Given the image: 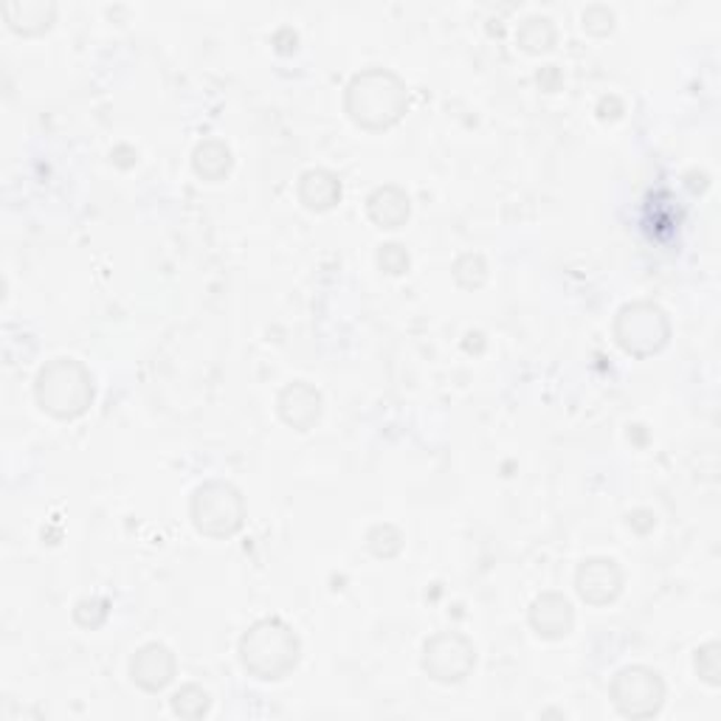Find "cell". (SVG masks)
<instances>
[{
  "instance_id": "1",
  "label": "cell",
  "mask_w": 721,
  "mask_h": 721,
  "mask_svg": "<svg viewBox=\"0 0 721 721\" xmlns=\"http://www.w3.org/2000/svg\"><path fill=\"white\" fill-rule=\"evenodd\" d=\"M347 110L358 125L370 130L394 125L406 110L403 82L383 68L358 74L347 90Z\"/></svg>"
},
{
  "instance_id": "2",
  "label": "cell",
  "mask_w": 721,
  "mask_h": 721,
  "mask_svg": "<svg viewBox=\"0 0 721 721\" xmlns=\"http://www.w3.org/2000/svg\"><path fill=\"white\" fill-rule=\"evenodd\" d=\"M243 665L260 680H282L296 668L299 640L282 621H260L240 643Z\"/></svg>"
},
{
  "instance_id": "3",
  "label": "cell",
  "mask_w": 721,
  "mask_h": 721,
  "mask_svg": "<svg viewBox=\"0 0 721 721\" xmlns=\"http://www.w3.org/2000/svg\"><path fill=\"white\" fill-rule=\"evenodd\" d=\"M37 400L57 418H77L94 400L88 370L74 358H57L37 378Z\"/></svg>"
},
{
  "instance_id": "4",
  "label": "cell",
  "mask_w": 721,
  "mask_h": 721,
  "mask_svg": "<svg viewBox=\"0 0 721 721\" xmlns=\"http://www.w3.org/2000/svg\"><path fill=\"white\" fill-rule=\"evenodd\" d=\"M245 516L243 496L226 483H206L195 490L192 499V519L197 530L206 536H232L240 530Z\"/></svg>"
},
{
  "instance_id": "5",
  "label": "cell",
  "mask_w": 721,
  "mask_h": 721,
  "mask_svg": "<svg viewBox=\"0 0 721 721\" xmlns=\"http://www.w3.org/2000/svg\"><path fill=\"white\" fill-rule=\"evenodd\" d=\"M612 699L629 719H651L665 702V685L660 674L643 665L623 668L612 682Z\"/></svg>"
},
{
  "instance_id": "6",
  "label": "cell",
  "mask_w": 721,
  "mask_h": 721,
  "mask_svg": "<svg viewBox=\"0 0 721 721\" xmlns=\"http://www.w3.org/2000/svg\"><path fill=\"white\" fill-rule=\"evenodd\" d=\"M617 339L634 355H651L668 341L665 313L651 302L626 304L617 316Z\"/></svg>"
},
{
  "instance_id": "7",
  "label": "cell",
  "mask_w": 721,
  "mask_h": 721,
  "mask_svg": "<svg viewBox=\"0 0 721 721\" xmlns=\"http://www.w3.org/2000/svg\"><path fill=\"white\" fill-rule=\"evenodd\" d=\"M477 651L459 634H440V637L426 643L423 665L437 682H459L466 680L468 671L474 668Z\"/></svg>"
},
{
  "instance_id": "8",
  "label": "cell",
  "mask_w": 721,
  "mask_h": 721,
  "mask_svg": "<svg viewBox=\"0 0 721 721\" xmlns=\"http://www.w3.org/2000/svg\"><path fill=\"white\" fill-rule=\"evenodd\" d=\"M130 674H133V682H136L138 688H144V691H149V693H156L173 682L175 656L169 654L167 645L149 643V645H144L136 656H133Z\"/></svg>"
},
{
  "instance_id": "9",
  "label": "cell",
  "mask_w": 721,
  "mask_h": 721,
  "mask_svg": "<svg viewBox=\"0 0 721 721\" xmlns=\"http://www.w3.org/2000/svg\"><path fill=\"white\" fill-rule=\"evenodd\" d=\"M621 586H623L621 569H617V564L608 558H592L578 569L581 597L595 603V606L614 601V597L621 595Z\"/></svg>"
},
{
  "instance_id": "10",
  "label": "cell",
  "mask_w": 721,
  "mask_h": 721,
  "mask_svg": "<svg viewBox=\"0 0 721 721\" xmlns=\"http://www.w3.org/2000/svg\"><path fill=\"white\" fill-rule=\"evenodd\" d=\"M280 411L285 423H291L299 431H308L316 423L319 415H322V394L313 387H308V383L299 381L282 392Z\"/></svg>"
},
{
  "instance_id": "11",
  "label": "cell",
  "mask_w": 721,
  "mask_h": 721,
  "mask_svg": "<svg viewBox=\"0 0 721 721\" xmlns=\"http://www.w3.org/2000/svg\"><path fill=\"white\" fill-rule=\"evenodd\" d=\"M573 603L566 601L564 595H555V592H549V595H542L536 603H533V612H530V623L533 629H536L542 637H564V634H569V629H573Z\"/></svg>"
},
{
  "instance_id": "12",
  "label": "cell",
  "mask_w": 721,
  "mask_h": 721,
  "mask_svg": "<svg viewBox=\"0 0 721 721\" xmlns=\"http://www.w3.org/2000/svg\"><path fill=\"white\" fill-rule=\"evenodd\" d=\"M370 217L381 228L403 226L406 217H409V197H406L398 186L376 189L370 197Z\"/></svg>"
},
{
  "instance_id": "13",
  "label": "cell",
  "mask_w": 721,
  "mask_h": 721,
  "mask_svg": "<svg viewBox=\"0 0 721 721\" xmlns=\"http://www.w3.org/2000/svg\"><path fill=\"white\" fill-rule=\"evenodd\" d=\"M299 197H302L304 206H311V210H330L341 197V184L328 169H311V173L302 175Z\"/></svg>"
},
{
  "instance_id": "14",
  "label": "cell",
  "mask_w": 721,
  "mask_h": 721,
  "mask_svg": "<svg viewBox=\"0 0 721 721\" xmlns=\"http://www.w3.org/2000/svg\"><path fill=\"white\" fill-rule=\"evenodd\" d=\"M55 14V7L51 3H40V0H29V3H12L7 7V18L12 20V29L26 31H40L48 29V20Z\"/></svg>"
},
{
  "instance_id": "15",
  "label": "cell",
  "mask_w": 721,
  "mask_h": 721,
  "mask_svg": "<svg viewBox=\"0 0 721 721\" xmlns=\"http://www.w3.org/2000/svg\"><path fill=\"white\" fill-rule=\"evenodd\" d=\"M195 169L203 178L217 181L232 169V153L226 144L221 142H206L195 149Z\"/></svg>"
},
{
  "instance_id": "16",
  "label": "cell",
  "mask_w": 721,
  "mask_h": 721,
  "mask_svg": "<svg viewBox=\"0 0 721 721\" xmlns=\"http://www.w3.org/2000/svg\"><path fill=\"white\" fill-rule=\"evenodd\" d=\"M519 40L527 51H547L555 40V31L547 18H530L519 31Z\"/></svg>"
},
{
  "instance_id": "17",
  "label": "cell",
  "mask_w": 721,
  "mask_h": 721,
  "mask_svg": "<svg viewBox=\"0 0 721 721\" xmlns=\"http://www.w3.org/2000/svg\"><path fill=\"white\" fill-rule=\"evenodd\" d=\"M173 710L178 715H184V719H197V715H203L210 710V693L195 685H186L184 691L175 693Z\"/></svg>"
},
{
  "instance_id": "18",
  "label": "cell",
  "mask_w": 721,
  "mask_h": 721,
  "mask_svg": "<svg viewBox=\"0 0 721 721\" xmlns=\"http://www.w3.org/2000/svg\"><path fill=\"white\" fill-rule=\"evenodd\" d=\"M378 263H381V269H387L389 274H403V271L409 269V254L403 251V245L389 243V245H381Z\"/></svg>"
},
{
  "instance_id": "19",
  "label": "cell",
  "mask_w": 721,
  "mask_h": 721,
  "mask_svg": "<svg viewBox=\"0 0 721 721\" xmlns=\"http://www.w3.org/2000/svg\"><path fill=\"white\" fill-rule=\"evenodd\" d=\"M715 645H704L702 651H696V671L702 680H708L710 685H719V654H715Z\"/></svg>"
}]
</instances>
